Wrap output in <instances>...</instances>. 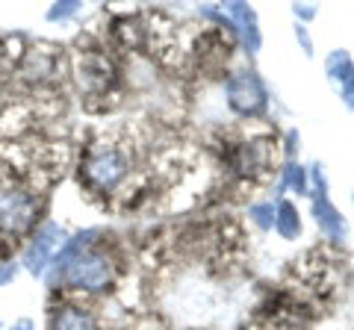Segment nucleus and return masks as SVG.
Here are the masks:
<instances>
[{"instance_id":"1","label":"nucleus","mask_w":354,"mask_h":330,"mask_svg":"<svg viewBox=\"0 0 354 330\" xmlns=\"http://www.w3.org/2000/svg\"><path fill=\"white\" fill-rule=\"evenodd\" d=\"M83 177L88 183V189L95 192H109L124 180V174L130 171V159L121 145H95L92 151L86 153L83 162Z\"/></svg>"},{"instance_id":"2","label":"nucleus","mask_w":354,"mask_h":330,"mask_svg":"<svg viewBox=\"0 0 354 330\" xmlns=\"http://www.w3.org/2000/svg\"><path fill=\"white\" fill-rule=\"evenodd\" d=\"M39 201L30 192L9 189L0 195V230L6 236H24L36 224Z\"/></svg>"},{"instance_id":"3","label":"nucleus","mask_w":354,"mask_h":330,"mask_svg":"<svg viewBox=\"0 0 354 330\" xmlns=\"http://www.w3.org/2000/svg\"><path fill=\"white\" fill-rule=\"evenodd\" d=\"M74 77L83 92H106V86L113 83V77H115V68L106 53L80 50L74 57Z\"/></svg>"},{"instance_id":"4","label":"nucleus","mask_w":354,"mask_h":330,"mask_svg":"<svg viewBox=\"0 0 354 330\" xmlns=\"http://www.w3.org/2000/svg\"><path fill=\"white\" fill-rule=\"evenodd\" d=\"M68 271H65V280L77 289H104L109 280V260L97 251H88V254L77 257L74 262H65Z\"/></svg>"},{"instance_id":"5","label":"nucleus","mask_w":354,"mask_h":330,"mask_svg":"<svg viewBox=\"0 0 354 330\" xmlns=\"http://www.w3.org/2000/svg\"><path fill=\"white\" fill-rule=\"evenodd\" d=\"M59 236V230L48 224V227H41L36 236H32L30 242V248H27V254H24V262H27V269L30 271H41L44 269V262H48V254L53 251V245H57V239Z\"/></svg>"},{"instance_id":"6","label":"nucleus","mask_w":354,"mask_h":330,"mask_svg":"<svg viewBox=\"0 0 354 330\" xmlns=\"http://www.w3.org/2000/svg\"><path fill=\"white\" fill-rule=\"evenodd\" d=\"M53 330H97V324L83 307H62L59 316L53 318Z\"/></svg>"},{"instance_id":"7","label":"nucleus","mask_w":354,"mask_h":330,"mask_svg":"<svg viewBox=\"0 0 354 330\" xmlns=\"http://www.w3.org/2000/svg\"><path fill=\"white\" fill-rule=\"evenodd\" d=\"M24 45L21 39H3L0 41V77L3 74H12L18 62H24Z\"/></svg>"},{"instance_id":"8","label":"nucleus","mask_w":354,"mask_h":330,"mask_svg":"<svg viewBox=\"0 0 354 330\" xmlns=\"http://www.w3.org/2000/svg\"><path fill=\"white\" fill-rule=\"evenodd\" d=\"M15 278V266H0V283L12 280Z\"/></svg>"},{"instance_id":"9","label":"nucleus","mask_w":354,"mask_h":330,"mask_svg":"<svg viewBox=\"0 0 354 330\" xmlns=\"http://www.w3.org/2000/svg\"><path fill=\"white\" fill-rule=\"evenodd\" d=\"M12 330H32V322H30V318H21V322Z\"/></svg>"}]
</instances>
